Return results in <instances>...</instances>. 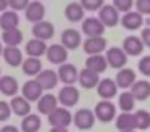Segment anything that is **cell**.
<instances>
[{
	"label": "cell",
	"mask_w": 150,
	"mask_h": 132,
	"mask_svg": "<svg viewBox=\"0 0 150 132\" xmlns=\"http://www.w3.org/2000/svg\"><path fill=\"white\" fill-rule=\"evenodd\" d=\"M95 113L89 108H81L73 114V122L79 131H89L95 124Z\"/></svg>",
	"instance_id": "6da1fadb"
},
{
	"label": "cell",
	"mask_w": 150,
	"mask_h": 132,
	"mask_svg": "<svg viewBox=\"0 0 150 132\" xmlns=\"http://www.w3.org/2000/svg\"><path fill=\"white\" fill-rule=\"evenodd\" d=\"M95 118L100 122H110L116 119V106L110 102V100H100L94 108Z\"/></svg>",
	"instance_id": "7a4b0ae2"
},
{
	"label": "cell",
	"mask_w": 150,
	"mask_h": 132,
	"mask_svg": "<svg viewBox=\"0 0 150 132\" xmlns=\"http://www.w3.org/2000/svg\"><path fill=\"white\" fill-rule=\"evenodd\" d=\"M47 118H49V124L52 126V127H66L68 129V126L73 122V114L69 113L68 108H65V106H63V108L53 109Z\"/></svg>",
	"instance_id": "3957f363"
},
{
	"label": "cell",
	"mask_w": 150,
	"mask_h": 132,
	"mask_svg": "<svg viewBox=\"0 0 150 132\" xmlns=\"http://www.w3.org/2000/svg\"><path fill=\"white\" fill-rule=\"evenodd\" d=\"M105 56H107L108 66L115 68V69H123L127 63V53L123 50V47H110Z\"/></svg>",
	"instance_id": "277c9868"
},
{
	"label": "cell",
	"mask_w": 150,
	"mask_h": 132,
	"mask_svg": "<svg viewBox=\"0 0 150 132\" xmlns=\"http://www.w3.org/2000/svg\"><path fill=\"white\" fill-rule=\"evenodd\" d=\"M79 102V90L74 85H63L58 92V103H62L65 108L76 106Z\"/></svg>",
	"instance_id": "5b68a950"
},
{
	"label": "cell",
	"mask_w": 150,
	"mask_h": 132,
	"mask_svg": "<svg viewBox=\"0 0 150 132\" xmlns=\"http://www.w3.org/2000/svg\"><path fill=\"white\" fill-rule=\"evenodd\" d=\"M97 18L103 23L105 28H115L120 23V11L115 8V5H103Z\"/></svg>",
	"instance_id": "8992f818"
},
{
	"label": "cell",
	"mask_w": 150,
	"mask_h": 132,
	"mask_svg": "<svg viewBox=\"0 0 150 132\" xmlns=\"http://www.w3.org/2000/svg\"><path fill=\"white\" fill-rule=\"evenodd\" d=\"M21 92H23V97L28 102H39L40 97L44 95V89L37 82V79H29L28 82H24Z\"/></svg>",
	"instance_id": "52a82bcc"
},
{
	"label": "cell",
	"mask_w": 150,
	"mask_h": 132,
	"mask_svg": "<svg viewBox=\"0 0 150 132\" xmlns=\"http://www.w3.org/2000/svg\"><path fill=\"white\" fill-rule=\"evenodd\" d=\"M45 55H47V60L52 64L62 66V64H65L66 60H68V48H65L62 44H53L47 48Z\"/></svg>",
	"instance_id": "ba28073f"
},
{
	"label": "cell",
	"mask_w": 150,
	"mask_h": 132,
	"mask_svg": "<svg viewBox=\"0 0 150 132\" xmlns=\"http://www.w3.org/2000/svg\"><path fill=\"white\" fill-rule=\"evenodd\" d=\"M82 32L87 37H102L105 32V26L98 18H86L82 19Z\"/></svg>",
	"instance_id": "9c48e42d"
},
{
	"label": "cell",
	"mask_w": 150,
	"mask_h": 132,
	"mask_svg": "<svg viewBox=\"0 0 150 132\" xmlns=\"http://www.w3.org/2000/svg\"><path fill=\"white\" fill-rule=\"evenodd\" d=\"M58 77L65 85H74V82H78L79 79V71L74 64L71 63H65L58 68Z\"/></svg>",
	"instance_id": "30bf717a"
},
{
	"label": "cell",
	"mask_w": 150,
	"mask_h": 132,
	"mask_svg": "<svg viewBox=\"0 0 150 132\" xmlns=\"http://www.w3.org/2000/svg\"><path fill=\"white\" fill-rule=\"evenodd\" d=\"M82 48L87 55H102V52L107 48V39L102 37H87L82 42Z\"/></svg>",
	"instance_id": "8fae6325"
},
{
	"label": "cell",
	"mask_w": 150,
	"mask_h": 132,
	"mask_svg": "<svg viewBox=\"0 0 150 132\" xmlns=\"http://www.w3.org/2000/svg\"><path fill=\"white\" fill-rule=\"evenodd\" d=\"M55 34V26L50 21H39L33 26V35L34 39H40V40H49Z\"/></svg>",
	"instance_id": "7c38bea8"
},
{
	"label": "cell",
	"mask_w": 150,
	"mask_h": 132,
	"mask_svg": "<svg viewBox=\"0 0 150 132\" xmlns=\"http://www.w3.org/2000/svg\"><path fill=\"white\" fill-rule=\"evenodd\" d=\"M144 42L137 35H127L123 40V50L127 53V56H137L144 52Z\"/></svg>",
	"instance_id": "4fadbf2b"
},
{
	"label": "cell",
	"mask_w": 150,
	"mask_h": 132,
	"mask_svg": "<svg viewBox=\"0 0 150 132\" xmlns=\"http://www.w3.org/2000/svg\"><path fill=\"white\" fill-rule=\"evenodd\" d=\"M118 92V84L116 80L113 79H100V82H98L97 85V93L100 95L102 100H111L115 95H116Z\"/></svg>",
	"instance_id": "5bb4252c"
},
{
	"label": "cell",
	"mask_w": 150,
	"mask_h": 132,
	"mask_svg": "<svg viewBox=\"0 0 150 132\" xmlns=\"http://www.w3.org/2000/svg\"><path fill=\"white\" fill-rule=\"evenodd\" d=\"M121 24H123L124 29L127 31H136V29H140L144 24V15H140L139 11H127L123 15L121 18Z\"/></svg>",
	"instance_id": "9a60e30c"
},
{
	"label": "cell",
	"mask_w": 150,
	"mask_h": 132,
	"mask_svg": "<svg viewBox=\"0 0 150 132\" xmlns=\"http://www.w3.org/2000/svg\"><path fill=\"white\" fill-rule=\"evenodd\" d=\"M58 108V97L52 95V93H44L40 97V100L37 102V111L40 114H45L49 116L53 109Z\"/></svg>",
	"instance_id": "2e32d148"
},
{
	"label": "cell",
	"mask_w": 150,
	"mask_h": 132,
	"mask_svg": "<svg viewBox=\"0 0 150 132\" xmlns=\"http://www.w3.org/2000/svg\"><path fill=\"white\" fill-rule=\"evenodd\" d=\"M36 79H37V82L42 85L44 90H52V89H55V85L58 84L60 77H58V73H55L53 69H42Z\"/></svg>",
	"instance_id": "e0dca14e"
},
{
	"label": "cell",
	"mask_w": 150,
	"mask_h": 132,
	"mask_svg": "<svg viewBox=\"0 0 150 132\" xmlns=\"http://www.w3.org/2000/svg\"><path fill=\"white\" fill-rule=\"evenodd\" d=\"M24 16H26L28 21L31 23H39L44 21V16H45V6L42 5L40 2H31L28 5V8L24 10Z\"/></svg>",
	"instance_id": "ac0fdd59"
},
{
	"label": "cell",
	"mask_w": 150,
	"mask_h": 132,
	"mask_svg": "<svg viewBox=\"0 0 150 132\" xmlns=\"http://www.w3.org/2000/svg\"><path fill=\"white\" fill-rule=\"evenodd\" d=\"M81 44H82V40H81L79 31H76V29H65V31L62 32V45L65 48H68V50H76Z\"/></svg>",
	"instance_id": "d6986e66"
},
{
	"label": "cell",
	"mask_w": 150,
	"mask_h": 132,
	"mask_svg": "<svg viewBox=\"0 0 150 132\" xmlns=\"http://www.w3.org/2000/svg\"><path fill=\"white\" fill-rule=\"evenodd\" d=\"M10 106H11L13 114L20 116V118H24V116L31 114V102H28L23 95L13 97L10 102Z\"/></svg>",
	"instance_id": "ffe728a7"
},
{
	"label": "cell",
	"mask_w": 150,
	"mask_h": 132,
	"mask_svg": "<svg viewBox=\"0 0 150 132\" xmlns=\"http://www.w3.org/2000/svg\"><path fill=\"white\" fill-rule=\"evenodd\" d=\"M78 82L81 84V87H84V89H94V87L98 85L100 77H98V73L84 68V69H81V73H79Z\"/></svg>",
	"instance_id": "44dd1931"
},
{
	"label": "cell",
	"mask_w": 150,
	"mask_h": 132,
	"mask_svg": "<svg viewBox=\"0 0 150 132\" xmlns=\"http://www.w3.org/2000/svg\"><path fill=\"white\" fill-rule=\"evenodd\" d=\"M4 60L5 63L8 64V66L11 68H18L23 64V53H21V50L18 47H5L4 48Z\"/></svg>",
	"instance_id": "7402d4cb"
},
{
	"label": "cell",
	"mask_w": 150,
	"mask_h": 132,
	"mask_svg": "<svg viewBox=\"0 0 150 132\" xmlns=\"http://www.w3.org/2000/svg\"><path fill=\"white\" fill-rule=\"evenodd\" d=\"M115 80H116L118 87H121V89H129L136 82V73L131 68H123V69H120L116 73Z\"/></svg>",
	"instance_id": "603a6c76"
},
{
	"label": "cell",
	"mask_w": 150,
	"mask_h": 132,
	"mask_svg": "<svg viewBox=\"0 0 150 132\" xmlns=\"http://www.w3.org/2000/svg\"><path fill=\"white\" fill-rule=\"evenodd\" d=\"M20 85H18V80L13 76H2L0 77V92L7 97H16Z\"/></svg>",
	"instance_id": "cb8c5ba5"
},
{
	"label": "cell",
	"mask_w": 150,
	"mask_h": 132,
	"mask_svg": "<svg viewBox=\"0 0 150 132\" xmlns=\"http://www.w3.org/2000/svg\"><path fill=\"white\" fill-rule=\"evenodd\" d=\"M40 127H42L40 116L39 114H34V113L24 116L23 121H21V126H20L21 132H39Z\"/></svg>",
	"instance_id": "d4e9b609"
},
{
	"label": "cell",
	"mask_w": 150,
	"mask_h": 132,
	"mask_svg": "<svg viewBox=\"0 0 150 132\" xmlns=\"http://www.w3.org/2000/svg\"><path fill=\"white\" fill-rule=\"evenodd\" d=\"M47 44L45 40H40V39H31L29 42L26 44V53L29 55V56H34V58H39L42 56V55L47 53Z\"/></svg>",
	"instance_id": "484cf974"
},
{
	"label": "cell",
	"mask_w": 150,
	"mask_h": 132,
	"mask_svg": "<svg viewBox=\"0 0 150 132\" xmlns=\"http://www.w3.org/2000/svg\"><path fill=\"white\" fill-rule=\"evenodd\" d=\"M107 66H108V61H107V56H105V55H91V56H87V60H86V68L95 71V73H98V74L107 71Z\"/></svg>",
	"instance_id": "4316f807"
},
{
	"label": "cell",
	"mask_w": 150,
	"mask_h": 132,
	"mask_svg": "<svg viewBox=\"0 0 150 132\" xmlns=\"http://www.w3.org/2000/svg\"><path fill=\"white\" fill-rule=\"evenodd\" d=\"M116 129L118 132L121 131H136V116L132 113H121L120 116H116Z\"/></svg>",
	"instance_id": "83f0119b"
},
{
	"label": "cell",
	"mask_w": 150,
	"mask_h": 132,
	"mask_svg": "<svg viewBox=\"0 0 150 132\" xmlns=\"http://www.w3.org/2000/svg\"><path fill=\"white\" fill-rule=\"evenodd\" d=\"M131 93L134 95L136 100H140V102L147 100L150 97V82L145 80V79L144 80H136L134 85L131 87Z\"/></svg>",
	"instance_id": "f1b7e54d"
},
{
	"label": "cell",
	"mask_w": 150,
	"mask_h": 132,
	"mask_svg": "<svg viewBox=\"0 0 150 132\" xmlns=\"http://www.w3.org/2000/svg\"><path fill=\"white\" fill-rule=\"evenodd\" d=\"M18 24H20V16H18L16 11L10 10V11H4L0 15V28L4 31H8V29H16Z\"/></svg>",
	"instance_id": "f546056e"
},
{
	"label": "cell",
	"mask_w": 150,
	"mask_h": 132,
	"mask_svg": "<svg viewBox=\"0 0 150 132\" xmlns=\"http://www.w3.org/2000/svg\"><path fill=\"white\" fill-rule=\"evenodd\" d=\"M65 16H66L68 21L78 23V21H81V19H84V8H82L81 3L71 2V3H68L66 8H65Z\"/></svg>",
	"instance_id": "4dcf8cb0"
},
{
	"label": "cell",
	"mask_w": 150,
	"mask_h": 132,
	"mask_svg": "<svg viewBox=\"0 0 150 132\" xmlns=\"http://www.w3.org/2000/svg\"><path fill=\"white\" fill-rule=\"evenodd\" d=\"M21 68H23V73L26 74V76H39V73L42 71V63H40L39 58H34V56H28L26 60L23 61V64H21Z\"/></svg>",
	"instance_id": "1f68e13d"
},
{
	"label": "cell",
	"mask_w": 150,
	"mask_h": 132,
	"mask_svg": "<svg viewBox=\"0 0 150 132\" xmlns=\"http://www.w3.org/2000/svg\"><path fill=\"white\" fill-rule=\"evenodd\" d=\"M2 40H4V44H7V47H18V45L23 42V32H21L18 28L4 31Z\"/></svg>",
	"instance_id": "d6a6232c"
},
{
	"label": "cell",
	"mask_w": 150,
	"mask_h": 132,
	"mask_svg": "<svg viewBox=\"0 0 150 132\" xmlns=\"http://www.w3.org/2000/svg\"><path fill=\"white\" fill-rule=\"evenodd\" d=\"M118 106L123 113H131L136 106V98L131 92H123L120 93V98H118Z\"/></svg>",
	"instance_id": "836d02e7"
},
{
	"label": "cell",
	"mask_w": 150,
	"mask_h": 132,
	"mask_svg": "<svg viewBox=\"0 0 150 132\" xmlns=\"http://www.w3.org/2000/svg\"><path fill=\"white\" fill-rule=\"evenodd\" d=\"M134 116H136V129L139 131L150 129V113L147 109H139L134 113Z\"/></svg>",
	"instance_id": "e575fe53"
},
{
	"label": "cell",
	"mask_w": 150,
	"mask_h": 132,
	"mask_svg": "<svg viewBox=\"0 0 150 132\" xmlns=\"http://www.w3.org/2000/svg\"><path fill=\"white\" fill-rule=\"evenodd\" d=\"M81 5L87 11H100V8L105 5V0H81Z\"/></svg>",
	"instance_id": "d590c367"
},
{
	"label": "cell",
	"mask_w": 150,
	"mask_h": 132,
	"mask_svg": "<svg viewBox=\"0 0 150 132\" xmlns=\"http://www.w3.org/2000/svg\"><path fill=\"white\" fill-rule=\"evenodd\" d=\"M11 106H10V103H7V102H4V100H0V121L4 122V121H8L10 119V116H11Z\"/></svg>",
	"instance_id": "8d00e7d4"
},
{
	"label": "cell",
	"mask_w": 150,
	"mask_h": 132,
	"mask_svg": "<svg viewBox=\"0 0 150 132\" xmlns=\"http://www.w3.org/2000/svg\"><path fill=\"white\" fill-rule=\"evenodd\" d=\"M132 3H134V0H113L115 8H116L118 11H123V13L131 11V8H132Z\"/></svg>",
	"instance_id": "74e56055"
},
{
	"label": "cell",
	"mask_w": 150,
	"mask_h": 132,
	"mask_svg": "<svg viewBox=\"0 0 150 132\" xmlns=\"http://www.w3.org/2000/svg\"><path fill=\"white\" fill-rule=\"evenodd\" d=\"M137 68H139V71L144 74V76L150 77V55H147V56H142L139 60V64H137Z\"/></svg>",
	"instance_id": "f35d334b"
},
{
	"label": "cell",
	"mask_w": 150,
	"mask_h": 132,
	"mask_svg": "<svg viewBox=\"0 0 150 132\" xmlns=\"http://www.w3.org/2000/svg\"><path fill=\"white\" fill-rule=\"evenodd\" d=\"M29 3H31L29 0H8V6H10L13 11H18V10H26Z\"/></svg>",
	"instance_id": "ab89813d"
},
{
	"label": "cell",
	"mask_w": 150,
	"mask_h": 132,
	"mask_svg": "<svg viewBox=\"0 0 150 132\" xmlns=\"http://www.w3.org/2000/svg\"><path fill=\"white\" fill-rule=\"evenodd\" d=\"M136 8L140 15H150V0H136Z\"/></svg>",
	"instance_id": "60d3db41"
},
{
	"label": "cell",
	"mask_w": 150,
	"mask_h": 132,
	"mask_svg": "<svg viewBox=\"0 0 150 132\" xmlns=\"http://www.w3.org/2000/svg\"><path fill=\"white\" fill-rule=\"evenodd\" d=\"M140 39H142L144 45L150 48V26L149 28H144L142 31H140Z\"/></svg>",
	"instance_id": "b9f144b4"
},
{
	"label": "cell",
	"mask_w": 150,
	"mask_h": 132,
	"mask_svg": "<svg viewBox=\"0 0 150 132\" xmlns=\"http://www.w3.org/2000/svg\"><path fill=\"white\" fill-rule=\"evenodd\" d=\"M0 132H21V129H18L16 126H13V124H7L0 129Z\"/></svg>",
	"instance_id": "7bdbcfd3"
},
{
	"label": "cell",
	"mask_w": 150,
	"mask_h": 132,
	"mask_svg": "<svg viewBox=\"0 0 150 132\" xmlns=\"http://www.w3.org/2000/svg\"><path fill=\"white\" fill-rule=\"evenodd\" d=\"M7 6H8V0H0V11L2 13L7 11Z\"/></svg>",
	"instance_id": "ee69618b"
},
{
	"label": "cell",
	"mask_w": 150,
	"mask_h": 132,
	"mask_svg": "<svg viewBox=\"0 0 150 132\" xmlns=\"http://www.w3.org/2000/svg\"><path fill=\"white\" fill-rule=\"evenodd\" d=\"M49 132H68V129L66 127H52Z\"/></svg>",
	"instance_id": "f6af8a7d"
},
{
	"label": "cell",
	"mask_w": 150,
	"mask_h": 132,
	"mask_svg": "<svg viewBox=\"0 0 150 132\" xmlns=\"http://www.w3.org/2000/svg\"><path fill=\"white\" fill-rule=\"evenodd\" d=\"M4 55V45H2V42H0V56Z\"/></svg>",
	"instance_id": "bcb514c9"
},
{
	"label": "cell",
	"mask_w": 150,
	"mask_h": 132,
	"mask_svg": "<svg viewBox=\"0 0 150 132\" xmlns=\"http://www.w3.org/2000/svg\"><path fill=\"white\" fill-rule=\"evenodd\" d=\"M121 132H134V131H121Z\"/></svg>",
	"instance_id": "7dc6e473"
},
{
	"label": "cell",
	"mask_w": 150,
	"mask_h": 132,
	"mask_svg": "<svg viewBox=\"0 0 150 132\" xmlns=\"http://www.w3.org/2000/svg\"><path fill=\"white\" fill-rule=\"evenodd\" d=\"M0 77H2V76H0Z\"/></svg>",
	"instance_id": "c3c4849f"
}]
</instances>
